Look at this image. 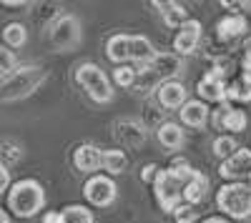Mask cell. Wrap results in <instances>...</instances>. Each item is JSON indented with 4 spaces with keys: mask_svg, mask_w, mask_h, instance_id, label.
<instances>
[{
    "mask_svg": "<svg viewBox=\"0 0 251 223\" xmlns=\"http://www.w3.org/2000/svg\"><path fill=\"white\" fill-rule=\"evenodd\" d=\"M196 168H191L186 160H174L171 168H161L153 180V196L163 213H174L183 203V191L188 186Z\"/></svg>",
    "mask_w": 251,
    "mask_h": 223,
    "instance_id": "obj_1",
    "label": "cell"
},
{
    "mask_svg": "<svg viewBox=\"0 0 251 223\" xmlns=\"http://www.w3.org/2000/svg\"><path fill=\"white\" fill-rule=\"evenodd\" d=\"M48 80V70L40 66H20L10 75L0 80V100L3 103H15L28 95H33L40 86Z\"/></svg>",
    "mask_w": 251,
    "mask_h": 223,
    "instance_id": "obj_2",
    "label": "cell"
},
{
    "mask_svg": "<svg viewBox=\"0 0 251 223\" xmlns=\"http://www.w3.org/2000/svg\"><path fill=\"white\" fill-rule=\"evenodd\" d=\"M8 208L18 218H33L46 208V188L35 178H23L8 191Z\"/></svg>",
    "mask_w": 251,
    "mask_h": 223,
    "instance_id": "obj_3",
    "label": "cell"
},
{
    "mask_svg": "<svg viewBox=\"0 0 251 223\" xmlns=\"http://www.w3.org/2000/svg\"><path fill=\"white\" fill-rule=\"evenodd\" d=\"M75 83L86 90V95L98 106H106L113 100L116 88H113V80L108 78V73L103 70L96 63H80L75 68Z\"/></svg>",
    "mask_w": 251,
    "mask_h": 223,
    "instance_id": "obj_4",
    "label": "cell"
},
{
    "mask_svg": "<svg viewBox=\"0 0 251 223\" xmlns=\"http://www.w3.org/2000/svg\"><path fill=\"white\" fill-rule=\"evenodd\" d=\"M216 208L234 221H251V186L224 183L216 193Z\"/></svg>",
    "mask_w": 251,
    "mask_h": 223,
    "instance_id": "obj_5",
    "label": "cell"
},
{
    "mask_svg": "<svg viewBox=\"0 0 251 223\" xmlns=\"http://www.w3.org/2000/svg\"><path fill=\"white\" fill-rule=\"evenodd\" d=\"M48 38H50L53 50H58V53L75 50V48L80 45V40H83V28H80L78 15H73V13L58 15L55 23H53L50 30H48Z\"/></svg>",
    "mask_w": 251,
    "mask_h": 223,
    "instance_id": "obj_6",
    "label": "cell"
},
{
    "mask_svg": "<svg viewBox=\"0 0 251 223\" xmlns=\"http://www.w3.org/2000/svg\"><path fill=\"white\" fill-rule=\"evenodd\" d=\"M83 196L91 206L96 208H108L111 203H116L118 198V186L116 180L106 173H98V176H91L86 180V186H83Z\"/></svg>",
    "mask_w": 251,
    "mask_h": 223,
    "instance_id": "obj_7",
    "label": "cell"
},
{
    "mask_svg": "<svg viewBox=\"0 0 251 223\" xmlns=\"http://www.w3.org/2000/svg\"><path fill=\"white\" fill-rule=\"evenodd\" d=\"M113 140L126 148H143L149 140V128L138 118H118L113 123Z\"/></svg>",
    "mask_w": 251,
    "mask_h": 223,
    "instance_id": "obj_8",
    "label": "cell"
},
{
    "mask_svg": "<svg viewBox=\"0 0 251 223\" xmlns=\"http://www.w3.org/2000/svg\"><path fill=\"white\" fill-rule=\"evenodd\" d=\"M201 35H203V25H201V20L196 18H188L186 23L181 25V30L176 33L174 38V53L178 58L183 55H194L199 43H201Z\"/></svg>",
    "mask_w": 251,
    "mask_h": 223,
    "instance_id": "obj_9",
    "label": "cell"
},
{
    "mask_svg": "<svg viewBox=\"0 0 251 223\" xmlns=\"http://www.w3.org/2000/svg\"><path fill=\"white\" fill-rule=\"evenodd\" d=\"M219 176L224 180H234V183H239L241 178H251V151L249 148H239L234 156H228L226 160H221Z\"/></svg>",
    "mask_w": 251,
    "mask_h": 223,
    "instance_id": "obj_10",
    "label": "cell"
},
{
    "mask_svg": "<svg viewBox=\"0 0 251 223\" xmlns=\"http://www.w3.org/2000/svg\"><path fill=\"white\" fill-rule=\"evenodd\" d=\"M226 88L228 86H226L224 75L216 73V70H208L199 80V86H196V90H199L203 103H226Z\"/></svg>",
    "mask_w": 251,
    "mask_h": 223,
    "instance_id": "obj_11",
    "label": "cell"
},
{
    "mask_svg": "<svg viewBox=\"0 0 251 223\" xmlns=\"http://www.w3.org/2000/svg\"><path fill=\"white\" fill-rule=\"evenodd\" d=\"M156 100L163 111H181L186 103V86L181 80H163L156 88Z\"/></svg>",
    "mask_w": 251,
    "mask_h": 223,
    "instance_id": "obj_12",
    "label": "cell"
},
{
    "mask_svg": "<svg viewBox=\"0 0 251 223\" xmlns=\"http://www.w3.org/2000/svg\"><path fill=\"white\" fill-rule=\"evenodd\" d=\"M73 166L80 173H88V176H98V171L103 168V151L96 148L93 143H80L73 151Z\"/></svg>",
    "mask_w": 251,
    "mask_h": 223,
    "instance_id": "obj_13",
    "label": "cell"
},
{
    "mask_svg": "<svg viewBox=\"0 0 251 223\" xmlns=\"http://www.w3.org/2000/svg\"><path fill=\"white\" fill-rule=\"evenodd\" d=\"M181 115V123L188 126V128H203L208 123V118H211V111L203 100H186L183 108L178 111Z\"/></svg>",
    "mask_w": 251,
    "mask_h": 223,
    "instance_id": "obj_14",
    "label": "cell"
},
{
    "mask_svg": "<svg viewBox=\"0 0 251 223\" xmlns=\"http://www.w3.org/2000/svg\"><path fill=\"white\" fill-rule=\"evenodd\" d=\"M106 55L116 66H128L131 63V35L128 33H116L106 43Z\"/></svg>",
    "mask_w": 251,
    "mask_h": 223,
    "instance_id": "obj_15",
    "label": "cell"
},
{
    "mask_svg": "<svg viewBox=\"0 0 251 223\" xmlns=\"http://www.w3.org/2000/svg\"><path fill=\"white\" fill-rule=\"evenodd\" d=\"M153 5L158 8V13H161V18H163V23L169 25V28H178V30H181V25L188 20L186 5L176 3V0H156Z\"/></svg>",
    "mask_w": 251,
    "mask_h": 223,
    "instance_id": "obj_16",
    "label": "cell"
},
{
    "mask_svg": "<svg viewBox=\"0 0 251 223\" xmlns=\"http://www.w3.org/2000/svg\"><path fill=\"white\" fill-rule=\"evenodd\" d=\"M246 28H249V25H246V18H244L241 13H236V15L228 13L226 18H221L219 23H216V35H219V40L228 43V40H234V38L244 35Z\"/></svg>",
    "mask_w": 251,
    "mask_h": 223,
    "instance_id": "obj_17",
    "label": "cell"
},
{
    "mask_svg": "<svg viewBox=\"0 0 251 223\" xmlns=\"http://www.w3.org/2000/svg\"><path fill=\"white\" fill-rule=\"evenodd\" d=\"M156 138H158V143L163 146V151H178L183 146V128L178 123H174V120H166L163 126L156 128Z\"/></svg>",
    "mask_w": 251,
    "mask_h": 223,
    "instance_id": "obj_18",
    "label": "cell"
},
{
    "mask_svg": "<svg viewBox=\"0 0 251 223\" xmlns=\"http://www.w3.org/2000/svg\"><path fill=\"white\" fill-rule=\"evenodd\" d=\"M206 193H208V178H206V173L194 171L191 180H188V186H186V191H183V203L199 206L201 201L206 198Z\"/></svg>",
    "mask_w": 251,
    "mask_h": 223,
    "instance_id": "obj_19",
    "label": "cell"
},
{
    "mask_svg": "<svg viewBox=\"0 0 251 223\" xmlns=\"http://www.w3.org/2000/svg\"><path fill=\"white\" fill-rule=\"evenodd\" d=\"M156 55V48L151 43V38H146V35H131V63H151Z\"/></svg>",
    "mask_w": 251,
    "mask_h": 223,
    "instance_id": "obj_20",
    "label": "cell"
},
{
    "mask_svg": "<svg viewBox=\"0 0 251 223\" xmlns=\"http://www.w3.org/2000/svg\"><path fill=\"white\" fill-rule=\"evenodd\" d=\"M246 113L241 108H231L228 103L221 106V128H226L228 133H241L246 131Z\"/></svg>",
    "mask_w": 251,
    "mask_h": 223,
    "instance_id": "obj_21",
    "label": "cell"
},
{
    "mask_svg": "<svg viewBox=\"0 0 251 223\" xmlns=\"http://www.w3.org/2000/svg\"><path fill=\"white\" fill-rule=\"evenodd\" d=\"M126 168H128V158H126V153L121 148L103 151V171H106V176H118Z\"/></svg>",
    "mask_w": 251,
    "mask_h": 223,
    "instance_id": "obj_22",
    "label": "cell"
},
{
    "mask_svg": "<svg viewBox=\"0 0 251 223\" xmlns=\"http://www.w3.org/2000/svg\"><path fill=\"white\" fill-rule=\"evenodd\" d=\"M3 43L8 48H23L28 43V28L23 23H8L3 28Z\"/></svg>",
    "mask_w": 251,
    "mask_h": 223,
    "instance_id": "obj_23",
    "label": "cell"
},
{
    "mask_svg": "<svg viewBox=\"0 0 251 223\" xmlns=\"http://www.w3.org/2000/svg\"><path fill=\"white\" fill-rule=\"evenodd\" d=\"M60 223H96V218H93L91 208L73 203L60 211Z\"/></svg>",
    "mask_w": 251,
    "mask_h": 223,
    "instance_id": "obj_24",
    "label": "cell"
},
{
    "mask_svg": "<svg viewBox=\"0 0 251 223\" xmlns=\"http://www.w3.org/2000/svg\"><path fill=\"white\" fill-rule=\"evenodd\" d=\"M211 148H214V156H216V158L226 160L228 156H234V153L239 151V143H236L234 135H219V138L214 140Z\"/></svg>",
    "mask_w": 251,
    "mask_h": 223,
    "instance_id": "obj_25",
    "label": "cell"
},
{
    "mask_svg": "<svg viewBox=\"0 0 251 223\" xmlns=\"http://www.w3.org/2000/svg\"><path fill=\"white\" fill-rule=\"evenodd\" d=\"M111 80H113L118 88H133L136 80H138V70L133 66H121V68L113 70V78Z\"/></svg>",
    "mask_w": 251,
    "mask_h": 223,
    "instance_id": "obj_26",
    "label": "cell"
},
{
    "mask_svg": "<svg viewBox=\"0 0 251 223\" xmlns=\"http://www.w3.org/2000/svg\"><path fill=\"white\" fill-rule=\"evenodd\" d=\"M13 70H18V58H15V53L10 50V48H5V45H0V75H10Z\"/></svg>",
    "mask_w": 251,
    "mask_h": 223,
    "instance_id": "obj_27",
    "label": "cell"
},
{
    "mask_svg": "<svg viewBox=\"0 0 251 223\" xmlns=\"http://www.w3.org/2000/svg\"><path fill=\"white\" fill-rule=\"evenodd\" d=\"M171 216H174V221H176V223H196V218H199L196 206H188V203H181Z\"/></svg>",
    "mask_w": 251,
    "mask_h": 223,
    "instance_id": "obj_28",
    "label": "cell"
},
{
    "mask_svg": "<svg viewBox=\"0 0 251 223\" xmlns=\"http://www.w3.org/2000/svg\"><path fill=\"white\" fill-rule=\"evenodd\" d=\"M158 166L156 163H146V166H141V180L143 183H153L156 180V176H158Z\"/></svg>",
    "mask_w": 251,
    "mask_h": 223,
    "instance_id": "obj_29",
    "label": "cell"
},
{
    "mask_svg": "<svg viewBox=\"0 0 251 223\" xmlns=\"http://www.w3.org/2000/svg\"><path fill=\"white\" fill-rule=\"evenodd\" d=\"M8 188H10V171H8V166H5L3 156H0V193H5Z\"/></svg>",
    "mask_w": 251,
    "mask_h": 223,
    "instance_id": "obj_30",
    "label": "cell"
},
{
    "mask_svg": "<svg viewBox=\"0 0 251 223\" xmlns=\"http://www.w3.org/2000/svg\"><path fill=\"white\" fill-rule=\"evenodd\" d=\"M236 100H251V86H246V83H239V98Z\"/></svg>",
    "mask_w": 251,
    "mask_h": 223,
    "instance_id": "obj_31",
    "label": "cell"
},
{
    "mask_svg": "<svg viewBox=\"0 0 251 223\" xmlns=\"http://www.w3.org/2000/svg\"><path fill=\"white\" fill-rule=\"evenodd\" d=\"M43 223H60V211H48L43 216Z\"/></svg>",
    "mask_w": 251,
    "mask_h": 223,
    "instance_id": "obj_32",
    "label": "cell"
},
{
    "mask_svg": "<svg viewBox=\"0 0 251 223\" xmlns=\"http://www.w3.org/2000/svg\"><path fill=\"white\" fill-rule=\"evenodd\" d=\"M201 223H231V221H226V218H221V216H211V218H206V221H201Z\"/></svg>",
    "mask_w": 251,
    "mask_h": 223,
    "instance_id": "obj_33",
    "label": "cell"
},
{
    "mask_svg": "<svg viewBox=\"0 0 251 223\" xmlns=\"http://www.w3.org/2000/svg\"><path fill=\"white\" fill-rule=\"evenodd\" d=\"M0 223H10V216H8L3 208H0Z\"/></svg>",
    "mask_w": 251,
    "mask_h": 223,
    "instance_id": "obj_34",
    "label": "cell"
},
{
    "mask_svg": "<svg viewBox=\"0 0 251 223\" xmlns=\"http://www.w3.org/2000/svg\"><path fill=\"white\" fill-rule=\"evenodd\" d=\"M249 186H251V178H249Z\"/></svg>",
    "mask_w": 251,
    "mask_h": 223,
    "instance_id": "obj_35",
    "label": "cell"
}]
</instances>
